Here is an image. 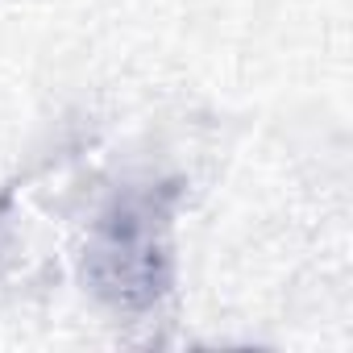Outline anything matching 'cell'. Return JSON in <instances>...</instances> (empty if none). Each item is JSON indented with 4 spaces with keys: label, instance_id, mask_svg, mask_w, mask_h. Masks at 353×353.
Wrapping results in <instances>:
<instances>
[{
    "label": "cell",
    "instance_id": "6da1fadb",
    "mask_svg": "<svg viewBox=\"0 0 353 353\" xmlns=\"http://www.w3.org/2000/svg\"><path fill=\"white\" fill-rule=\"evenodd\" d=\"M92 283L100 295L125 307L154 303L162 291V250L141 216H121L104 225L92 250Z\"/></svg>",
    "mask_w": 353,
    "mask_h": 353
}]
</instances>
